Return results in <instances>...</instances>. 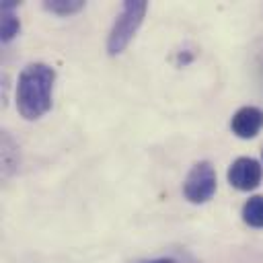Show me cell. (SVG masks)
<instances>
[{
    "instance_id": "obj_8",
    "label": "cell",
    "mask_w": 263,
    "mask_h": 263,
    "mask_svg": "<svg viewBox=\"0 0 263 263\" xmlns=\"http://www.w3.org/2000/svg\"><path fill=\"white\" fill-rule=\"evenodd\" d=\"M43 6L55 14H72V12H78L84 6V2H80V0H70V2L68 0H55V2H45Z\"/></svg>"
},
{
    "instance_id": "obj_2",
    "label": "cell",
    "mask_w": 263,
    "mask_h": 263,
    "mask_svg": "<svg viewBox=\"0 0 263 263\" xmlns=\"http://www.w3.org/2000/svg\"><path fill=\"white\" fill-rule=\"evenodd\" d=\"M146 8H148V4L144 0H136V2L125 0L123 2V8H121V12H119V16H117V21L109 33V39H107V51L111 55L121 53L127 47V43L132 41V37L138 31V27L142 25Z\"/></svg>"
},
{
    "instance_id": "obj_5",
    "label": "cell",
    "mask_w": 263,
    "mask_h": 263,
    "mask_svg": "<svg viewBox=\"0 0 263 263\" xmlns=\"http://www.w3.org/2000/svg\"><path fill=\"white\" fill-rule=\"evenodd\" d=\"M230 127H232V134H236L242 140L255 138L263 127V111L259 107H253V105L240 107L234 113V117L230 121Z\"/></svg>"
},
{
    "instance_id": "obj_3",
    "label": "cell",
    "mask_w": 263,
    "mask_h": 263,
    "mask_svg": "<svg viewBox=\"0 0 263 263\" xmlns=\"http://www.w3.org/2000/svg\"><path fill=\"white\" fill-rule=\"evenodd\" d=\"M218 185V177L214 166L208 160H201L191 166L187 173V179L183 183V195L191 203H205L208 199L214 197Z\"/></svg>"
},
{
    "instance_id": "obj_6",
    "label": "cell",
    "mask_w": 263,
    "mask_h": 263,
    "mask_svg": "<svg viewBox=\"0 0 263 263\" xmlns=\"http://www.w3.org/2000/svg\"><path fill=\"white\" fill-rule=\"evenodd\" d=\"M2 41H10L18 29H21V23H18V16H16V2H2Z\"/></svg>"
},
{
    "instance_id": "obj_1",
    "label": "cell",
    "mask_w": 263,
    "mask_h": 263,
    "mask_svg": "<svg viewBox=\"0 0 263 263\" xmlns=\"http://www.w3.org/2000/svg\"><path fill=\"white\" fill-rule=\"evenodd\" d=\"M55 72L51 66L35 62L23 68L16 82V109L25 119H39L51 107Z\"/></svg>"
},
{
    "instance_id": "obj_4",
    "label": "cell",
    "mask_w": 263,
    "mask_h": 263,
    "mask_svg": "<svg viewBox=\"0 0 263 263\" xmlns=\"http://www.w3.org/2000/svg\"><path fill=\"white\" fill-rule=\"evenodd\" d=\"M263 168L251 156L236 158L228 168V183L238 191H251L261 183Z\"/></svg>"
},
{
    "instance_id": "obj_7",
    "label": "cell",
    "mask_w": 263,
    "mask_h": 263,
    "mask_svg": "<svg viewBox=\"0 0 263 263\" xmlns=\"http://www.w3.org/2000/svg\"><path fill=\"white\" fill-rule=\"evenodd\" d=\"M242 220L253 228H263V195H253L245 201Z\"/></svg>"
}]
</instances>
